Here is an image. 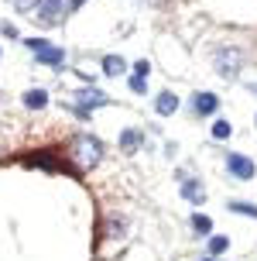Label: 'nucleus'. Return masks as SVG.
<instances>
[{
	"mask_svg": "<svg viewBox=\"0 0 257 261\" xmlns=\"http://www.w3.org/2000/svg\"><path fill=\"white\" fill-rule=\"evenodd\" d=\"M72 155H76V162L82 165V169H93V165L103 158V144L96 141L93 134H79L76 141H72Z\"/></svg>",
	"mask_w": 257,
	"mask_h": 261,
	"instance_id": "f257e3e1",
	"label": "nucleus"
},
{
	"mask_svg": "<svg viewBox=\"0 0 257 261\" xmlns=\"http://www.w3.org/2000/svg\"><path fill=\"white\" fill-rule=\"evenodd\" d=\"M27 48H35L38 62H45V65H62L65 62L62 48H55V45H48V41H41V38H27Z\"/></svg>",
	"mask_w": 257,
	"mask_h": 261,
	"instance_id": "f03ea898",
	"label": "nucleus"
},
{
	"mask_svg": "<svg viewBox=\"0 0 257 261\" xmlns=\"http://www.w3.org/2000/svg\"><path fill=\"white\" fill-rule=\"evenodd\" d=\"M226 169H230V175H233V179L247 182V179H254L257 165L250 162V158H244V155H226Z\"/></svg>",
	"mask_w": 257,
	"mask_h": 261,
	"instance_id": "7ed1b4c3",
	"label": "nucleus"
},
{
	"mask_svg": "<svg viewBox=\"0 0 257 261\" xmlns=\"http://www.w3.org/2000/svg\"><path fill=\"white\" fill-rule=\"evenodd\" d=\"M216 65H219V76H237V72H240V52H226V48H223V52L216 55Z\"/></svg>",
	"mask_w": 257,
	"mask_h": 261,
	"instance_id": "20e7f679",
	"label": "nucleus"
},
{
	"mask_svg": "<svg viewBox=\"0 0 257 261\" xmlns=\"http://www.w3.org/2000/svg\"><path fill=\"white\" fill-rule=\"evenodd\" d=\"M76 103H79V110H90V107L110 103V96H106L103 90H82V93H76Z\"/></svg>",
	"mask_w": 257,
	"mask_h": 261,
	"instance_id": "39448f33",
	"label": "nucleus"
},
{
	"mask_svg": "<svg viewBox=\"0 0 257 261\" xmlns=\"http://www.w3.org/2000/svg\"><path fill=\"white\" fill-rule=\"evenodd\" d=\"M154 110H158V114H161V117H168V114H175V110H179V96H175V93H158V100H154Z\"/></svg>",
	"mask_w": 257,
	"mask_h": 261,
	"instance_id": "423d86ee",
	"label": "nucleus"
},
{
	"mask_svg": "<svg viewBox=\"0 0 257 261\" xmlns=\"http://www.w3.org/2000/svg\"><path fill=\"white\" fill-rule=\"evenodd\" d=\"M41 21H45V24H55V21H59V14H62V0H41Z\"/></svg>",
	"mask_w": 257,
	"mask_h": 261,
	"instance_id": "0eeeda50",
	"label": "nucleus"
},
{
	"mask_svg": "<svg viewBox=\"0 0 257 261\" xmlns=\"http://www.w3.org/2000/svg\"><path fill=\"white\" fill-rule=\"evenodd\" d=\"M192 107H195V114H213L219 107V96H213V93H199L192 100Z\"/></svg>",
	"mask_w": 257,
	"mask_h": 261,
	"instance_id": "6e6552de",
	"label": "nucleus"
},
{
	"mask_svg": "<svg viewBox=\"0 0 257 261\" xmlns=\"http://www.w3.org/2000/svg\"><path fill=\"white\" fill-rule=\"evenodd\" d=\"M24 107H31V110H45V107H48V93L45 90H27L24 93Z\"/></svg>",
	"mask_w": 257,
	"mask_h": 261,
	"instance_id": "1a4fd4ad",
	"label": "nucleus"
},
{
	"mask_svg": "<svg viewBox=\"0 0 257 261\" xmlns=\"http://www.w3.org/2000/svg\"><path fill=\"white\" fill-rule=\"evenodd\" d=\"M182 193H185V199H192V203H199V206H203L206 189H203L199 182H192V179H185V182H182Z\"/></svg>",
	"mask_w": 257,
	"mask_h": 261,
	"instance_id": "9d476101",
	"label": "nucleus"
},
{
	"mask_svg": "<svg viewBox=\"0 0 257 261\" xmlns=\"http://www.w3.org/2000/svg\"><path fill=\"white\" fill-rule=\"evenodd\" d=\"M124 69H127V62H124L120 55H106V59H103V72H106V76H120Z\"/></svg>",
	"mask_w": 257,
	"mask_h": 261,
	"instance_id": "9b49d317",
	"label": "nucleus"
},
{
	"mask_svg": "<svg viewBox=\"0 0 257 261\" xmlns=\"http://www.w3.org/2000/svg\"><path fill=\"white\" fill-rule=\"evenodd\" d=\"M192 227H195V230H199V234H209V230H213V220H209V217H206V213H195V217H192Z\"/></svg>",
	"mask_w": 257,
	"mask_h": 261,
	"instance_id": "f8f14e48",
	"label": "nucleus"
},
{
	"mask_svg": "<svg viewBox=\"0 0 257 261\" xmlns=\"http://www.w3.org/2000/svg\"><path fill=\"white\" fill-rule=\"evenodd\" d=\"M233 213H244V217H257V206L254 203H244V199H237V203H230Z\"/></svg>",
	"mask_w": 257,
	"mask_h": 261,
	"instance_id": "ddd939ff",
	"label": "nucleus"
},
{
	"mask_svg": "<svg viewBox=\"0 0 257 261\" xmlns=\"http://www.w3.org/2000/svg\"><path fill=\"white\" fill-rule=\"evenodd\" d=\"M230 248V237H209V254H223Z\"/></svg>",
	"mask_w": 257,
	"mask_h": 261,
	"instance_id": "4468645a",
	"label": "nucleus"
},
{
	"mask_svg": "<svg viewBox=\"0 0 257 261\" xmlns=\"http://www.w3.org/2000/svg\"><path fill=\"white\" fill-rule=\"evenodd\" d=\"M230 120H216V124H213V138H216V141H223V138H230Z\"/></svg>",
	"mask_w": 257,
	"mask_h": 261,
	"instance_id": "2eb2a0df",
	"label": "nucleus"
},
{
	"mask_svg": "<svg viewBox=\"0 0 257 261\" xmlns=\"http://www.w3.org/2000/svg\"><path fill=\"white\" fill-rule=\"evenodd\" d=\"M11 4L21 14H31V11H38V7H41V0H11Z\"/></svg>",
	"mask_w": 257,
	"mask_h": 261,
	"instance_id": "dca6fc26",
	"label": "nucleus"
},
{
	"mask_svg": "<svg viewBox=\"0 0 257 261\" xmlns=\"http://www.w3.org/2000/svg\"><path fill=\"white\" fill-rule=\"evenodd\" d=\"M137 141H141L137 130H124V134H120V144H124V148H137Z\"/></svg>",
	"mask_w": 257,
	"mask_h": 261,
	"instance_id": "f3484780",
	"label": "nucleus"
},
{
	"mask_svg": "<svg viewBox=\"0 0 257 261\" xmlns=\"http://www.w3.org/2000/svg\"><path fill=\"white\" fill-rule=\"evenodd\" d=\"M130 90H134V93H144V90H148V83H144L141 76H134V79H130Z\"/></svg>",
	"mask_w": 257,
	"mask_h": 261,
	"instance_id": "a211bd4d",
	"label": "nucleus"
},
{
	"mask_svg": "<svg viewBox=\"0 0 257 261\" xmlns=\"http://www.w3.org/2000/svg\"><path fill=\"white\" fill-rule=\"evenodd\" d=\"M134 72H137V76H148V72H151V65H148V62H137V65H134Z\"/></svg>",
	"mask_w": 257,
	"mask_h": 261,
	"instance_id": "6ab92c4d",
	"label": "nucleus"
},
{
	"mask_svg": "<svg viewBox=\"0 0 257 261\" xmlns=\"http://www.w3.org/2000/svg\"><path fill=\"white\" fill-rule=\"evenodd\" d=\"M82 4H86V0H69V7H72V11H79Z\"/></svg>",
	"mask_w": 257,
	"mask_h": 261,
	"instance_id": "aec40b11",
	"label": "nucleus"
},
{
	"mask_svg": "<svg viewBox=\"0 0 257 261\" xmlns=\"http://www.w3.org/2000/svg\"><path fill=\"white\" fill-rule=\"evenodd\" d=\"M203 261H216V258H203Z\"/></svg>",
	"mask_w": 257,
	"mask_h": 261,
	"instance_id": "412c9836",
	"label": "nucleus"
}]
</instances>
